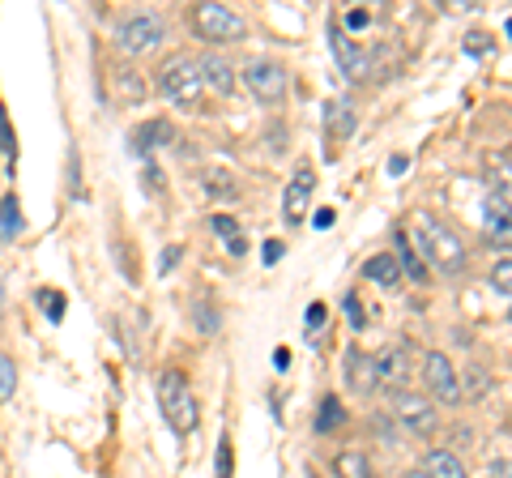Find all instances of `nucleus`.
Masks as SVG:
<instances>
[{
    "label": "nucleus",
    "mask_w": 512,
    "mask_h": 478,
    "mask_svg": "<svg viewBox=\"0 0 512 478\" xmlns=\"http://www.w3.org/2000/svg\"><path fill=\"white\" fill-rule=\"evenodd\" d=\"M163 22L154 18V13H133V18H124L120 30H116V43H120V52L128 56H141V52H154L158 43H163Z\"/></svg>",
    "instance_id": "obj_5"
},
{
    "label": "nucleus",
    "mask_w": 512,
    "mask_h": 478,
    "mask_svg": "<svg viewBox=\"0 0 512 478\" xmlns=\"http://www.w3.org/2000/svg\"><path fill=\"white\" fill-rule=\"evenodd\" d=\"M18 231H22V205H18V197H0V235L13 239Z\"/></svg>",
    "instance_id": "obj_23"
},
{
    "label": "nucleus",
    "mask_w": 512,
    "mask_h": 478,
    "mask_svg": "<svg viewBox=\"0 0 512 478\" xmlns=\"http://www.w3.org/2000/svg\"><path fill=\"white\" fill-rule=\"evenodd\" d=\"M414 235H419V248L423 257L440 269V274H461L466 269V248H461V239L444 227L440 218H431V214H419L414 218Z\"/></svg>",
    "instance_id": "obj_1"
},
{
    "label": "nucleus",
    "mask_w": 512,
    "mask_h": 478,
    "mask_svg": "<svg viewBox=\"0 0 512 478\" xmlns=\"http://www.w3.org/2000/svg\"><path fill=\"white\" fill-rule=\"evenodd\" d=\"M491 193L504 205H512V158H491Z\"/></svg>",
    "instance_id": "obj_21"
},
{
    "label": "nucleus",
    "mask_w": 512,
    "mask_h": 478,
    "mask_svg": "<svg viewBox=\"0 0 512 478\" xmlns=\"http://www.w3.org/2000/svg\"><path fill=\"white\" fill-rule=\"evenodd\" d=\"M158 410H163V419L171 423V432H180V436H188L192 427H197V397H192L184 372L158 376Z\"/></svg>",
    "instance_id": "obj_2"
},
{
    "label": "nucleus",
    "mask_w": 512,
    "mask_h": 478,
    "mask_svg": "<svg viewBox=\"0 0 512 478\" xmlns=\"http://www.w3.org/2000/svg\"><path fill=\"white\" fill-rule=\"evenodd\" d=\"M167 141H175V124L158 116V120L141 124V129L133 133V150H137V154H146V150H154V146H167Z\"/></svg>",
    "instance_id": "obj_14"
},
{
    "label": "nucleus",
    "mask_w": 512,
    "mask_h": 478,
    "mask_svg": "<svg viewBox=\"0 0 512 478\" xmlns=\"http://www.w3.org/2000/svg\"><path fill=\"white\" fill-rule=\"evenodd\" d=\"M180 257H184V248H180V244H171V248L163 252V261H158V274H171L175 261H180Z\"/></svg>",
    "instance_id": "obj_31"
},
{
    "label": "nucleus",
    "mask_w": 512,
    "mask_h": 478,
    "mask_svg": "<svg viewBox=\"0 0 512 478\" xmlns=\"http://www.w3.org/2000/svg\"><path fill=\"white\" fill-rule=\"evenodd\" d=\"M39 304L47 321H64V295L60 291H39Z\"/></svg>",
    "instance_id": "obj_27"
},
{
    "label": "nucleus",
    "mask_w": 512,
    "mask_h": 478,
    "mask_svg": "<svg viewBox=\"0 0 512 478\" xmlns=\"http://www.w3.org/2000/svg\"><path fill=\"white\" fill-rule=\"evenodd\" d=\"M201 65V86H210L214 94H231L235 90V73H231V65L222 56H205V60H197Z\"/></svg>",
    "instance_id": "obj_12"
},
{
    "label": "nucleus",
    "mask_w": 512,
    "mask_h": 478,
    "mask_svg": "<svg viewBox=\"0 0 512 478\" xmlns=\"http://www.w3.org/2000/svg\"><path fill=\"white\" fill-rule=\"evenodd\" d=\"M231 470H235V453H231V440L222 436L218 457H214V478H231Z\"/></svg>",
    "instance_id": "obj_26"
},
{
    "label": "nucleus",
    "mask_w": 512,
    "mask_h": 478,
    "mask_svg": "<svg viewBox=\"0 0 512 478\" xmlns=\"http://www.w3.org/2000/svg\"><path fill=\"white\" fill-rule=\"evenodd\" d=\"M329 43H333V56H338V65H342V73L350 77V82H363V77L372 73V65H367V56H363V47L346 35V26L338 18L329 22Z\"/></svg>",
    "instance_id": "obj_7"
},
{
    "label": "nucleus",
    "mask_w": 512,
    "mask_h": 478,
    "mask_svg": "<svg viewBox=\"0 0 512 478\" xmlns=\"http://www.w3.org/2000/svg\"><path fill=\"white\" fill-rule=\"evenodd\" d=\"M325 321H329V308H325V304H312V308H308V321H303V329H308V338H316L320 325H325Z\"/></svg>",
    "instance_id": "obj_29"
},
{
    "label": "nucleus",
    "mask_w": 512,
    "mask_h": 478,
    "mask_svg": "<svg viewBox=\"0 0 512 478\" xmlns=\"http://www.w3.org/2000/svg\"><path fill=\"white\" fill-rule=\"evenodd\" d=\"M13 389H18V368H13V359L0 355V402H9Z\"/></svg>",
    "instance_id": "obj_25"
},
{
    "label": "nucleus",
    "mask_w": 512,
    "mask_h": 478,
    "mask_svg": "<svg viewBox=\"0 0 512 478\" xmlns=\"http://www.w3.org/2000/svg\"><path fill=\"white\" fill-rule=\"evenodd\" d=\"M346 312H350V325H355V329H363V321H367V316H363L359 295H346Z\"/></svg>",
    "instance_id": "obj_32"
},
{
    "label": "nucleus",
    "mask_w": 512,
    "mask_h": 478,
    "mask_svg": "<svg viewBox=\"0 0 512 478\" xmlns=\"http://www.w3.org/2000/svg\"><path fill=\"white\" fill-rule=\"evenodd\" d=\"M342 423H346L342 402L338 397H325V402H320V414H316V432H333V427H342Z\"/></svg>",
    "instance_id": "obj_24"
},
{
    "label": "nucleus",
    "mask_w": 512,
    "mask_h": 478,
    "mask_svg": "<svg viewBox=\"0 0 512 478\" xmlns=\"http://www.w3.org/2000/svg\"><path fill=\"white\" fill-rule=\"evenodd\" d=\"M158 90L167 94L171 103H180V107H201V65L192 56H171L163 73H158Z\"/></svg>",
    "instance_id": "obj_3"
},
{
    "label": "nucleus",
    "mask_w": 512,
    "mask_h": 478,
    "mask_svg": "<svg viewBox=\"0 0 512 478\" xmlns=\"http://www.w3.org/2000/svg\"><path fill=\"white\" fill-rule=\"evenodd\" d=\"M491 478H512V461H495V466H491Z\"/></svg>",
    "instance_id": "obj_36"
},
{
    "label": "nucleus",
    "mask_w": 512,
    "mask_h": 478,
    "mask_svg": "<svg viewBox=\"0 0 512 478\" xmlns=\"http://www.w3.org/2000/svg\"><path fill=\"white\" fill-rule=\"evenodd\" d=\"M0 146L13 154V133H9V120H5V107H0Z\"/></svg>",
    "instance_id": "obj_35"
},
{
    "label": "nucleus",
    "mask_w": 512,
    "mask_h": 478,
    "mask_svg": "<svg viewBox=\"0 0 512 478\" xmlns=\"http://www.w3.org/2000/svg\"><path fill=\"white\" fill-rule=\"evenodd\" d=\"M410 478H427V474H423V470H414V474H410Z\"/></svg>",
    "instance_id": "obj_39"
},
{
    "label": "nucleus",
    "mask_w": 512,
    "mask_h": 478,
    "mask_svg": "<svg viewBox=\"0 0 512 478\" xmlns=\"http://www.w3.org/2000/svg\"><path fill=\"white\" fill-rule=\"evenodd\" d=\"M192 321H197L205 333H214V329H218V316L210 312V304H197V312H192Z\"/></svg>",
    "instance_id": "obj_30"
},
{
    "label": "nucleus",
    "mask_w": 512,
    "mask_h": 478,
    "mask_svg": "<svg viewBox=\"0 0 512 478\" xmlns=\"http://www.w3.org/2000/svg\"><path fill=\"white\" fill-rule=\"evenodd\" d=\"M192 30L205 43H239L248 35V22L227 5H197L192 9Z\"/></svg>",
    "instance_id": "obj_4"
},
{
    "label": "nucleus",
    "mask_w": 512,
    "mask_h": 478,
    "mask_svg": "<svg viewBox=\"0 0 512 478\" xmlns=\"http://www.w3.org/2000/svg\"><path fill=\"white\" fill-rule=\"evenodd\" d=\"M406 376H410L406 346H393V350H384V355L376 359V380H384V385H402Z\"/></svg>",
    "instance_id": "obj_13"
},
{
    "label": "nucleus",
    "mask_w": 512,
    "mask_h": 478,
    "mask_svg": "<svg viewBox=\"0 0 512 478\" xmlns=\"http://www.w3.org/2000/svg\"><path fill=\"white\" fill-rule=\"evenodd\" d=\"M393 244H397V265H402L414 282H427V265H423L419 252H414L410 235H406V231H397V235H393Z\"/></svg>",
    "instance_id": "obj_18"
},
{
    "label": "nucleus",
    "mask_w": 512,
    "mask_h": 478,
    "mask_svg": "<svg viewBox=\"0 0 512 478\" xmlns=\"http://www.w3.org/2000/svg\"><path fill=\"white\" fill-rule=\"evenodd\" d=\"M308 478H316V474H308Z\"/></svg>",
    "instance_id": "obj_41"
},
{
    "label": "nucleus",
    "mask_w": 512,
    "mask_h": 478,
    "mask_svg": "<svg viewBox=\"0 0 512 478\" xmlns=\"http://www.w3.org/2000/svg\"><path fill=\"white\" fill-rule=\"evenodd\" d=\"M312 188H316V171L303 163L295 175H291V188H286V197H282V214L286 222H303V214H308V201H312Z\"/></svg>",
    "instance_id": "obj_10"
},
{
    "label": "nucleus",
    "mask_w": 512,
    "mask_h": 478,
    "mask_svg": "<svg viewBox=\"0 0 512 478\" xmlns=\"http://www.w3.org/2000/svg\"><path fill=\"white\" fill-rule=\"evenodd\" d=\"M244 86L261 103H282V94H286V69L278 65V60H252V65L244 69Z\"/></svg>",
    "instance_id": "obj_6"
},
{
    "label": "nucleus",
    "mask_w": 512,
    "mask_h": 478,
    "mask_svg": "<svg viewBox=\"0 0 512 478\" xmlns=\"http://www.w3.org/2000/svg\"><path fill=\"white\" fill-rule=\"evenodd\" d=\"M325 124L333 129V137L346 141V137H350V129H355V111H350V103H346V99H338V103H329V107H325Z\"/></svg>",
    "instance_id": "obj_20"
},
{
    "label": "nucleus",
    "mask_w": 512,
    "mask_h": 478,
    "mask_svg": "<svg viewBox=\"0 0 512 478\" xmlns=\"http://www.w3.org/2000/svg\"><path fill=\"white\" fill-rule=\"evenodd\" d=\"M423 474L427 478H466V466H461V457H453L448 449H436V453H427Z\"/></svg>",
    "instance_id": "obj_17"
},
{
    "label": "nucleus",
    "mask_w": 512,
    "mask_h": 478,
    "mask_svg": "<svg viewBox=\"0 0 512 478\" xmlns=\"http://www.w3.org/2000/svg\"><path fill=\"white\" fill-rule=\"evenodd\" d=\"M210 227H214L222 239H227L231 257H244V252H248V239L239 235V227H235V218H231V214H214V222H210Z\"/></svg>",
    "instance_id": "obj_22"
},
{
    "label": "nucleus",
    "mask_w": 512,
    "mask_h": 478,
    "mask_svg": "<svg viewBox=\"0 0 512 478\" xmlns=\"http://www.w3.org/2000/svg\"><path fill=\"white\" fill-rule=\"evenodd\" d=\"M483 231L495 248H512V205H504L495 193L483 205Z\"/></svg>",
    "instance_id": "obj_11"
},
{
    "label": "nucleus",
    "mask_w": 512,
    "mask_h": 478,
    "mask_svg": "<svg viewBox=\"0 0 512 478\" xmlns=\"http://www.w3.org/2000/svg\"><path fill=\"white\" fill-rule=\"evenodd\" d=\"M423 380H427V389L440 397V402H461V385H457V372H453V363H448L440 350H431V355L423 359Z\"/></svg>",
    "instance_id": "obj_9"
},
{
    "label": "nucleus",
    "mask_w": 512,
    "mask_h": 478,
    "mask_svg": "<svg viewBox=\"0 0 512 478\" xmlns=\"http://www.w3.org/2000/svg\"><path fill=\"white\" fill-rule=\"evenodd\" d=\"M346 376H350V389L372 393V389H376V359H367V355H359V350H350Z\"/></svg>",
    "instance_id": "obj_15"
},
{
    "label": "nucleus",
    "mask_w": 512,
    "mask_h": 478,
    "mask_svg": "<svg viewBox=\"0 0 512 478\" xmlns=\"http://www.w3.org/2000/svg\"><path fill=\"white\" fill-rule=\"evenodd\" d=\"M393 419L414 436H427L436 427V410L427 406L423 393H393Z\"/></svg>",
    "instance_id": "obj_8"
},
{
    "label": "nucleus",
    "mask_w": 512,
    "mask_h": 478,
    "mask_svg": "<svg viewBox=\"0 0 512 478\" xmlns=\"http://www.w3.org/2000/svg\"><path fill=\"white\" fill-rule=\"evenodd\" d=\"M491 291L495 295H512V261H500L491 269Z\"/></svg>",
    "instance_id": "obj_28"
},
{
    "label": "nucleus",
    "mask_w": 512,
    "mask_h": 478,
    "mask_svg": "<svg viewBox=\"0 0 512 478\" xmlns=\"http://www.w3.org/2000/svg\"><path fill=\"white\" fill-rule=\"evenodd\" d=\"M508 35H512V22H508Z\"/></svg>",
    "instance_id": "obj_40"
},
{
    "label": "nucleus",
    "mask_w": 512,
    "mask_h": 478,
    "mask_svg": "<svg viewBox=\"0 0 512 478\" xmlns=\"http://www.w3.org/2000/svg\"><path fill=\"white\" fill-rule=\"evenodd\" d=\"M158 175H163L158 167H146V188H163V180H158Z\"/></svg>",
    "instance_id": "obj_38"
},
{
    "label": "nucleus",
    "mask_w": 512,
    "mask_h": 478,
    "mask_svg": "<svg viewBox=\"0 0 512 478\" xmlns=\"http://www.w3.org/2000/svg\"><path fill=\"white\" fill-rule=\"evenodd\" d=\"M333 470H338V478H376L372 461H367L359 449H342L338 461H333Z\"/></svg>",
    "instance_id": "obj_19"
},
{
    "label": "nucleus",
    "mask_w": 512,
    "mask_h": 478,
    "mask_svg": "<svg viewBox=\"0 0 512 478\" xmlns=\"http://www.w3.org/2000/svg\"><path fill=\"white\" fill-rule=\"evenodd\" d=\"M466 47H470V52H474V56H483V52H487V47H491V39H487V35H478V30H474V35L466 39Z\"/></svg>",
    "instance_id": "obj_33"
},
{
    "label": "nucleus",
    "mask_w": 512,
    "mask_h": 478,
    "mask_svg": "<svg viewBox=\"0 0 512 478\" xmlns=\"http://www.w3.org/2000/svg\"><path fill=\"white\" fill-rule=\"evenodd\" d=\"M363 278H372L376 286H393L397 278H402V265H397L393 252H376V257L363 265Z\"/></svg>",
    "instance_id": "obj_16"
},
{
    "label": "nucleus",
    "mask_w": 512,
    "mask_h": 478,
    "mask_svg": "<svg viewBox=\"0 0 512 478\" xmlns=\"http://www.w3.org/2000/svg\"><path fill=\"white\" fill-rule=\"evenodd\" d=\"M282 261V239H269L265 244V265H278Z\"/></svg>",
    "instance_id": "obj_34"
},
{
    "label": "nucleus",
    "mask_w": 512,
    "mask_h": 478,
    "mask_svg": "<svg viewBox=\"0 0 512 478\" xmlns=\"http://www.w3.org/2000/svg\"><path fill=\"white\" fill-rule=\"evenodd\" d=\"M333 218H338V214H333V210H329V205H325V210H320V214H316V227H320V231H325V227H333Z\"/></svg>",
    "instance_id": "obj_37"
}]
</instances>
